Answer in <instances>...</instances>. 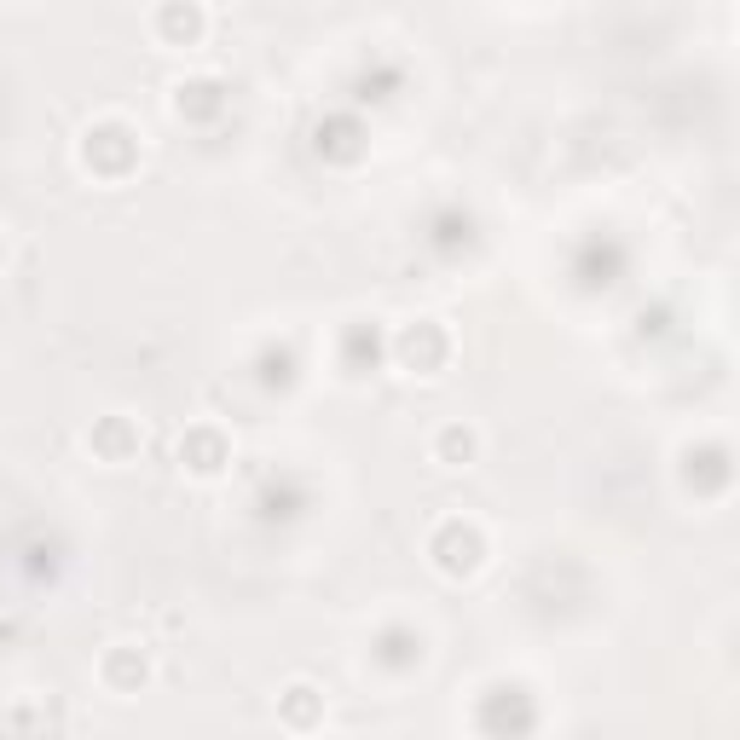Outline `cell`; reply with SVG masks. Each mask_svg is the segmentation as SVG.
<instances>
[{
    "mask_svg": "<svg viewBox=\"0 0 740 740\" xmlns=\"http://www.w3.org/2000/svg\"><path fill=\"white\" fill-rule=\"evenodd\" d=\"M439 451H446V458H475V434H469V429H446V434H439Z\"/></svg>",
    "mask_w": 740,
    "mask_h": 740,
    "instance_id": "cell-1",
    "label": "cell"
}]
</instances>
